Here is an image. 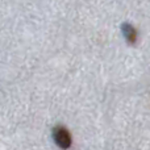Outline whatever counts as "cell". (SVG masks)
Wrapping results in <instances>:
<instances>
[{
    "instance_id": "cell-1",
    "label": "cell",
    "mask_w": 150,
    "mask_h": 150,
    "mask_svg": "<svg viewBox=\"0 0 150 150\" xmlns=\"http://www.w3.org/2000/svg\"><path fill=\"white\" fill-rule=\"evenodd\" d=\"M53 137H54L55 144L59 148L69 149L71 146V136L67 132V129H65V128H62V127L55 128L54 132H53Z\"/></svg>"
},
{
    "instance_id": "cell-2",
    "label": "cell",
    "mask_w": 150,
    "mask_h": 150,
    "mask_svg": "<svg viewBox=\"0 0 150 150\" xmlns=\"http://www.w3.org/2000/svg\"><path fill=\"white\" fill-rule=\"evenodd\" d=\"M122 33H124L125 38L128 40L129 44H134L136 42V40H137V32H136V29L133 28L132 25L124 24V25H122Z\"/></svg>"
}]
</instances>
